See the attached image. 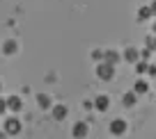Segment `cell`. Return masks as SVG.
I'll use <instances>...</instances> for the list:
<instances>
[{
  "label": "cell",
  "instance_id": "6da1fadb",
  "mask_svg": "<svg viewBox=\"0 0 156 139\" xmlns=\"http://www.w3.org/2000/svg\"><path fill=\"white\" fill-rule=\"evenodd\" d=\"M97 78L99 80H103V82H108V80H112L115 78V64H110V62H97Z\"/></svg>",
  "mask_w": 156,
  "mask_h": 139
},
{
  "label": "cell",
  "instance_id": "8992f818",
  "mask_svg": "<svg viewBox=\"0 0 156 139\" xmlns=\"http://www.w3.org/2000/svg\"><path fill=\"white\" fill-rule=\"evenodd\" d=\"M138 59H140V53H138V48L129 46V48L124 50V62H129V64H136Z\"/></svg>",
  "mask_w": 156,
  "mask_h": 139
},
{
  "label": "cell",
  "instance_id": "44dd1931",
  "mask_svg": "<svg viewBox=\"0 0 156 139\" xmlns=\"http://www.w3.org/2000/svg\"><path fill=\"white\" fill-rule=\"evenodd\" d=\"M149 7H151V14H154V16H156V0H154V2H151V5H149Z\"/></svg>",
  "mask_w": 156,
  "mask_h": 139
},
{
  "label": "cell",
  "instance_id": "5bb4252c",
  "mask_svg": "<svg viewBox=\"0 0 156 139\" xmlns=\"http://www.w3.org/2000/svg\"><path fill=\"white\" fill-rule=\"evenodd\" d=\"M133 91H136L138 96H140V94H147V91H149V82L147 80H138L136 84H133Z\"/></svg>",
  "mask_w": 156,
  "mask_h": 139
},
{
  "label": "cell",
  "instance_id": "9c48e42d",
  "mask_svg": "<svg viewBox=\"0 0 156 139\" xmlns=\"http://www.w3.org/2000/svg\"><path fill=\"white\" fill-rule=\"evenodd\" d=\"M136 103H138V94L136 91H126V94L122 96V105L124 107H133Z\"/></svg>",
  "mask_w": 156,
  "mask_h": 139
},
{
  "label": "cell",
  "instance_id": "277c9868",
  "mask_svg": "<svg viewBox=\"0 0 156 139\" xmlns=\"http://www.w3.org/2000/svg\"><path fill=\"white\" fill-rule=\"evenodd\" d=\"M5 132H9V134H19L21 132V121L16 119V116H9V119L5 121Z\"/></svg>",
  "mask_w": 156,
  "mask_h": 139
},
{
  "label": "cell",
  "instance_id": "7402d4cb",
  "mask_svg": "<svg viewBox=\"0 0 156 139\" xmlns=\"http://www.w3.org/2000/svg\"><path fill=\"white\" fill-rule=\"evenodd\" d=\"M151 32H156V16H154V25H151Z\"/></svg>",
  "mask_w": 156,
  "mask_h": 139
},
{
  "label": "cell",
  "instance_id": "ac0fdd59",
  "mask_svg": "<svg viewBox=\"0 0 156 139\" xmlns=\"http://www.w3.org/2000/svg\"><path fill=\"white\" fill-rule=\"evenodd\" d=\"M7 110H9V107H7V101H2V98H0V114H5Z\"/></svg>",
  "mask_w": 156,
  "mask_h": 139
},
{
  "label": "cell",
  "instance_id": "ffe728a7",
  "mask_svg": "<svg viewBox=\"0 0 156 139\" xmlns=\"http://www.w3.org/2000/svg\"><path fill=\"white\" fill-rule=\"evenodd\" d=\"M83 107H85V110H92V107H94V101H83Z\"/></svg>",
  "mask_w": 156,
  "mask_h": 139
},
{
  "label": "cell",
  "instance_id": "8fae6325",
  "mask_svg": "<svg viewBox=\"0 0 156 139\" xmlns=\"http://www.w3.org/2000/svg\"><path fill=\"white\" fill-rule=\"evenodd\" d=\"M151 7H140V9H138V16H136V21L138 23H145L147 18H151Z\"/></svg>",
  "mask_w": 156,
  "mask_h": 139
},
{
  "label": "cell",
  "instance_id": "9a60e30c",
  "mask_svg": "<svg viewBox=\"0 0 156 139\" xmlns=\"http://www.w3.org/2000/svg\"><path fill=\"white\" fill-rule=\"evenodd\" d=\"M145 46H147L149 50H156V32L147 34V39H145Z\"/></svg>",
  "mask_w": 156,
  "mask_h": 139
},
{
  "label": "cell",
  "instance_id": "e0dca14e",
  "mask_svg": "<svg viewBox=\"0 0 156 139\" xmlns=\"http://www.w3.org/2000/svg\"><path fill=\"white\" fill-rule=\"evenodd\" d=\"M92 59H94V62H101V59H103V50H92Z\"/></svg>",
  "mask_w": 156,
  "mask_h": 139
},
{
  "label": "cell",
  "instance_id": "30bf717a",
  "mask_svg": "<svg viewBox=\"0 0 156 139\" xmlns=\"http://www.w3.org/2000/svg\"><path fill=\"white\" fill-rule=\"evenodd\" d=\"M37 105L41 110H48V107H53V101H51L48 94H37Z\"/></svg>",
  "mask_w": 156,
  "mask_h": 139
},
{
  "label": "cell",
  "instance_id": "603a6c76",
  "mask_svg": "<svg viewBox=\"0 0 156 139\" xmlns=\"http://www.w3.org/2000/svg\"><path fill=\"white\" fill-rule=\"evenodd\" d=\"M0 89H2V84H0Z\"/></svg>",
  "mask_w": 156,
  "mask_h": 139
},
{
  "label": "cell",
  "instance_id": "d6986e66",
  "mask_svg": "<svg viewBox=\"0 0 156 139\" xmlns=\"http://www.w3.org/2000/svg\"><path fill=\"white\" fill-rule=\"evenodd\" d=\"M147 73H149V75H154V78H156V64H149V66H147Z\"/></svg>",
  "mask_w": 156,
  "mask_h": 139
},
{
  "label": "cell",
  "instance_id": "4fadbf2b",
  "mask_svg": "<svg viewBox=\"0 0 156 139\" xmlns=\"http://www.w3.org/2000/svg\"><path fill=\"white\" fill-rule=\"evenodd\" d=\"M7 107H9L12 112H19L21 107H23V103H21L19 96H9V98H7Z\"/></svg>",
  "mask_w": 156,
  "mask_h": 139
},
{
  "label": "cell",
  "instance_id": "5b68a950",
  "mask_svg": "<svg viewBox=\"0 0 156 139\" xmlns=\"http://www.w3.org/2000/svg\"><path fill=\"white\" fill-rule=\"evenodd\" d=\"M87 132H90V128H87V123H83V121L73 123V128H71V134H73L76 139H83V137H87Z\"/></svg>",
  "mask_w": 156,
  "mask_h": 139
},
{
  "label": "cell",
  "instance_id": "ba28073f",
  "mask_svg": "<svg viewBox=\"0 0 156 139\" xmlns=\"http://www.w3.org/2000/svg\"><path fill=\"white\" fill-rule=\"evenodd\" d=\"M103 62H110V64H119L122 62V55L117 53V50H103Z\"/></svg>",
  "mask_w": 156,
  "mask_h": 139
},
{
  "label": "cell",
  "instance_id": "2e32d148",
  "mask_svg": "<svg viewBox=\"0 0 156 139\" xmlns=\"http://www.w3.org/2000/svg\"><path fill=\"white\" fill-rule=\"evenodd\" d=\"M133 66H136V73H147V66H149V64H147V62H140V59H138Z\"/></svg>",
  "mask_w": 156,
  "mask_h": 139
},
{
  "label": "cell",
  "instance_id": "7c38bea8",
  "mask_svg": "<svg viewBox=\"0 0 156 139\" xmlns=\"http://www.w3.org/2000/svg\"><path fill=\"white\" fill-rule=\"evenodd\" d=\"M16 50H19V43L12 41V39H7V41L2 43V53H5V55H14Z\"/></svg>",
  "mask_w": 156,
  "mask_h": 139
},
{
  "label": "cell",
  "instance_id": "3957f363",
  "mask_svg": "<svg viewBox=\"0 0 156 139\" xmlns=\"http://www.w3.org/2000/svg\"><path fill=\"white\" fill-rule=\"evenodd\" d=\"M94 110L97 112H108L110 110V98H108L106 94H99V96L94 98Z\"/></svg>",
  "mask_w": 156,
  "mask_h": 139
},
{
  "label": "cell",
  "instance_id": "7a4b0ae2",
  "mask_svg": "<svg viewBox=\"0 0 156 139\" xmlns=\"http://www.w3.org/2000/svg\"><path fill=\"white\" fill-rule=\"evenodd\" d=\"M126 130H129V125H126V121H124V119H119V116H117V119L110 121V134H115V137H122Z\"/></svg>",
  "mask_w": 156,
  "mask_h": 139
},
{
  "label": "cell",
  "instance_id": "52a82bcc",
  "mask_svg": "<svg viewBox=\"0 0 156 139\" xmlns=\"http://www.w3.org/2000/svg\"><path fill=\"white\" fill-rule=\"evenodd\" d=\"M67 114H69V110H67V105H53V119L55 121H64L67 119Z\"/></svg>",
  "mask_w": 156,
  "mask_h": 139
}]
</instances>
